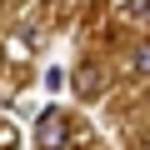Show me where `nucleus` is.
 Wrapping results in <instances>:
<instances>
[{
	"label": "nucleus",
	"mask_w": 150,
	"mask_h": 150,
	"mask_svg": "<svg viewBox=\"0 0 150 150\" xmlns=\"http://www.w3.org/2000/svg\"><path fill=\"white\" fill-rule=\"evenodd\" d=\"M35 145H45V150H60V145H70V125L60 120V110H45V115L35 120Z\"/></svg>",
	"instance_id": "1"
},
{
	"label": "nucleus",
	"mask_w": 150,
	"mask_h": 150,
	"mask_svg": "<svg viewBox=\"0 0 150 150\" xmlns=\"http://www.w3.org/2000/svg\"><path fill=\"white\" fill-rule=\"evenodd\" d=\"M130 65H135V75H145V65H150V50H145V45H135V55H130Z\"/></svg>",
	"instance_id": "2"
}]
</instances>
